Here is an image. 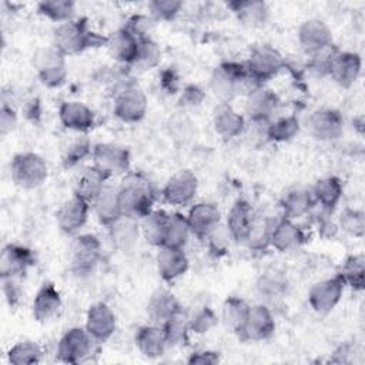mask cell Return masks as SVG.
<instances>
[{"label": "cell", "instance_id": "obj_38", "mask_svg": "<svg viewBox=\"0 0 365 365\" xmlns=\"http://www.w3.org/2000/svg\"><path fill=\"white\" fill-rule=\"evenodd\" d=\"M248 308L250 305L241 298H237V297L227 298L221 311V319L225 328H228L231 332H235L238 335L244 325Z\"/></svg>", "mask_w": 365, "mask_h": 365}, {"label": "cell", "instance_id": "obj_41", "mask_svg": "<svg viewBox=\"0 0 365 365\" xmlns=\"http://www.w3.org/2000/svg\"><path fill=\"white\" fill-rule=\"evenodd\" d=\"M164 334L168 345H184L188 342V331H190V318L181 309L174 317L163 324Z\"/></svg>", "mask_w": 365, "mask_h": 365}, {"label": "cell", "instance_id": "obj_17", "mask_svg": "<svg viewBox=\"0 0 365 365\" xmlns=\"http://www.w3.org/2000/svg\"><path fill=\"white\" fill-rule=\"evenodd\" d=\"M90 202L73 195L70 200L61 204L56 212V221L58 228L66 234H74L84 227L88 218Z\"/></svg>", "mask_w": 365, "mask_h": 365}, {"label": "cell", "instance_id": "obj_16", "mask_svg": "<svg viewBox=\"0 0 365 365\" xmlns=\"http://www.w3.org/2000/svg\"><path fill=\"white\" fill-rule=\"evenodd\" d=\"M86 329L94 341H107L115 331V315L113 309L104 302L93 304L87 311Z\"/></svg>", "mask_w": 365, "mask_h": 365}, {"label": "cell", "instance_id": "obj_50", "mask_svg": "<svg viewBox=\"0 0 365 365\" xmlns=\"http://www.w3.org/2000/svg\"><path fill=\"white\" fill-rule=\"evenodd\" d=\"M148 7L154 20H170L178 14L182 3L178 0H154Z\"/></svg>", "mask_w": 365, "mask_h": 365}, {"label": "cell", "instance_id": "obj_23", "mask_svg": "<svg viewBox=\"0 0 365 365\" xmlns=\"http://www.w3.org/2000/svg\"><path fill=\"white\" fill-rule=\"evenodd\" d=\"M58 117L61 124L76 133H86L94 127L96 117L90 107L80 101H66L60 106Z\"/></svg>", "mask_w": 365, "mask_h": 365}, {"label": "cell", "instance_id": "obj_54", "mask_svg": "<svg viewBox=\"0 0 365 365\" xmlns=\"http://www.w3.org/2000/svg\"><path fill=\"white\" fill-rule=\"evenodd\" d=\"M17 278L19 277L1 278L3 279V291H4V295H6L10 305L17 304V301L20 298V288H19V282L16 281Z\"/></svg>", "mask_w": 365, "mask_h": 365}, {"label": "cell", "instance_id": "obj_5", "mask_svg": "<svg viewBox=\"0 0 365 365\" xmlns=\"http://www.w3.org/2000/svg\"><path fill=\"white\" fill-rule=\"evenodd\" d=\"M13 181L21 188H36L41 185L48 174V168L43 157L36 153L16 154L10 165Z\"/></svg>", "mask_w": 365, "mask_h": 365}, {"label": "cell", "instance_id": "obj_18", "mask_svg": "<svg viewBox=\"0 0 365 365\" xmlns=\"http://www.w3.org/2000/svg\"><path fill=\"white\" fill-rule=\"evenodd\" d=\"M308 128L315 138L329 141L341 137L344 120L336 110L321 108L309 115Z\"/></svg>", "mask_w": 365, "mask_h": 365}, {"label": "cell", "instance_id": "obj_7", "mask_svg": "<svg viewBox=\"0 0 365 365\" xmlns=\"http://www.w3.org/2000/svg\"><path fill=\"white\" fill-rule=\"evenodd\" d=\"M113 111L121 121H140L147 111V97L144 91L131 83L120 84L114 93Z\"/></svg>", "mask_w": 365, "mask_h": 365}, {"label": "cell", "instance_id": "obj_9", "mask_svg": "<svg viewBox=\"0 0 365 365\" xmlns=\"http://www.w3.org/2000/svg\"><path fill=\"white\" fill-rule=\"evenodd\" d=\"M93 165L107 178L111 175L125 174L130 168L128 151L113 143H100L93 148Z\"/></svg>", "mask_w": 365, "mask_h": 365}, {"label": "cell", "instance_id": "obj_12", "mask_svg": "<svg viewBox=\"0 0 365 365\" xmlns=\"http://www.w3.org/2000/svg\"><path fill=\"white\" fill-rule=\"evenodd\" d=\"M275 329V321L269 311L262 304L252 305L248 308L244 325L238 336L244 341H264L268 339Z\"/></svg>", "mask_w": 365, "mask_h": 365}, {"label": "cell", "instance_id": "obj_46", "mask_svg": "<svg viewBox=\"0 0 365 365\" xmlns=\"http://www.w3.org/2000/svg\"><path fill=\"white\" fill-rule=\"evenodd\" d=\"M364 272H365V258L364 255H351L346 258L341 268L339 277L345 285H351L354 289L364 288Z\"/></svg>", "mask_w": 365, "mask_h": 365}, {"label": "cell", "instance_id": "obj_25", "mask_svg": "<svg viewBox=\"0 0 365 365\" xmlns=\"http://www.w3.org/2000/svg\"><path fill=\"white\" fill-rule=\"evenodd\" d=\"M107 177L97 170L94 165L81 168L73 180V195L91 202L100 194L103 187L107 184Z\"/></svg>", "mask_w": 365, "mask_h": 365}, {"label": "cell", "instance_id": "obj_21", "mask_svg": "<svg viewBox=\"0 0 365 365\" xmlns=\"http://www.w3.org/2000/svg\"><path fill=\"white\" fill-rule=\"evenodd\" d=\"M157 271L164 281H174L188 268V258L182 248L161 245L155 255Z\"/></svg>", "mask_w": 365, "mask_h": 365}, {"label": "cell", "instance_id": "obj_33", "mask_svg": "<svg viewBox=\"0 0 365 365\" xmlns=\"http://www.w3.org/2000/svg\"><path fill=\"white\" fill-rule=\"evenodd\" d=\"M140 234V224L138 220L121 215L117 221L110 225V237L113 244L120 251H131L133 247L137 244Z\"/></svg>", "mask_w": 365, "mask_h": 365}, {"label": "cell", "instance_id": "obj_36", "mask_svg": "<svg viewBox=\"0 0 365 365\" xmlns=\"http://www.w3.org/2000/svg\"><path fill=\"white\" fill-rule=\"evenodd\" d=\"M311 192L315 204H319L325 211H332L341 200L342 184L336 177H325L314 184Z\"/></svg>", "mask_w": 365, "mask_h": 365}, {"label": "cell", "instance_id": "obj_39", "mask_svg": "<svg viewBox=\"0 0 365 365\" xmlns=\"http://www.w3.org/2000/svg\"><path fill=\"white\" fill-rule=\"evenodd\" d=\"M190 234H191V231H190V225H188L185 215H182L180 212L168 214L164 245L182 248L187 244Z\"/></svg>", "mask_w": 365, "mask_h": 365}, {"label": "cell", "instance_id": "obj_44", "mask_svg": "<svg viewBox=\"0 0 365 365\" xmlns=\"http://www.w3.org/2000/svg\"><path fill=\"white\" fill-rule=\"evenodd\" d=\"M272 225H274L272 221L267 218L255 217L244 242H247V245L254 251L265 250L269 245Z\"/></svg>", "mask_w": 365, "mask_h": 365}, {"label": "cell", "instance_id": "obj_42", "mask_svg": "<svg viewBox=\"0 0 365 365\" xmlns=\"http://www.w3.org/2000/svg\"><path fill=\"white\" fill-rule=\"evenodd\" d=\"M160 60H161V50L158 44L150 37H147L140 40L138 51L131 66L135 67L137 70L145 71L157 67L160 64Z\"/></svg>", "mask_w": 365, "mask_h": 365}, {"label": "cell", "instance_id": "obj_49", "mask_svg": "<svg viewBox=\"0 0 365 365\" xmlns=\"http://www.w3.org/2000/svg\"><path fill=\"white\" fill-rule=\"evenodd\" d=\"M338 51V48H335L334 46H329L315 54H311L309 57V63H308V67L309 70L317 74V76H328V71H329V66H331V61L335 56V53Z\"/></svg>", "mask_w": 365, "mask_h": 365}, {"label": "cell", "instance_id": "obj_15", "mask_svg": "<svg viewBox=\"0 0 365 365\" xmlns=\"http://www.w3.org/2000/svg\"><path fill=\"white\" fill-rule=\"evenodd\" d=\"M298 40L302 50L311 56L332 46V33L322 20L309 19L301 24Z\"/></svg>", "mask_w": 365, "mask_h": 365}, {"label": "cell", "instance_id": "obj_27", "mask_svg": "<svg viewBox=\"0 0 365 365\" xmlns=\"http://www.w3.org/2000/svg\"><path fill=\"white\" fill-rule=\"evenodd\" d=\"M140 46V38H137L125 27L114 31L107 40V48L110 56L123 64L131 66Z\"/></svg>", "mask_w": 365, "mask_h": 365}, {"label": "cell", "instance_id": "obj_8", "mask_svg": "<svg viewBox=\"0 0 365 365\" xmlns=\"http://www.w3.org/2000/svg\"><path fill=\"white\" fill-rule=\"evenodd\" d=\"M94 338L86 328L74 327L63 334L57 345V356L66 364H80L88 359L93 352Z\"/></svg>", "mask_w": 365, "mask_h": 365}, {"label": "cell", "instance_id": "obj_3", "mask_svg": "<svg viewBox=\"0 0 365 365\" xmlns=\"http://www.w3.org/2000/svg\"><path fill=\"white\" fill-rule=\"evenodd\" d=\"M107 40L108 37L91 31L84 19L61 23L54 31V46L64 56H74L90 47L107 46Z\"/></svg>", "mask_w": 365, "mask_h": 365}, {"label": "cell", "instance_id": "obj_6", "mask_svg": "<svg viewBox=\"0 0 365 365\" xmlns=\"http://www.w3.org/2000/svg\"><path fill=\"white\" fill-rule=\"evenodd\" d=\"M101 257V245L96 235H77L70 247V268L77 277L90 275Z\"/></svg>", "mask_w": 365, "mask_h": 365}, {"label": "cell", "instance_id": "obj_34", "mask_svg": "<svg viewBox=\"0 0 365 365\" xmlns=\"http://www.w3.org/2000/svg\"><path fill=\"white\" fill-rule=\"evenodd\" d=\"M168 214L163 210H153L140 220V231L143 237L155 247L164 245Z\"/></svg>", "mask_w": 365, "mask_h": 365}, {"label": "cell", "instance_id": "obj_32", "mask_svg": "<svg viewBox=\"0 0 365 365\" xmlns=\"http://www.w3.org/2000/svg\"><path fill=\"white\" fill-rule=\"evenodd\" d=\"M93 205L100 222L110 227L114 221H117L121 217L118 202V187L106 184L93 201Z\"/></svg>", "mask_w": 365, "mask_h": 365}, {"label": "cell", "instance_id": "obj_19", "mask_svg": "<svg viewBox=\"0 0 365 365\" xmlns=\"http://www.w3.org/2000/svg\"><path fill=\"white\" fill-rule=\"evenodd\" d=\"M33 264L34 254L31 250L17 244H7L0 255V275L1 278L20 277Z\"/></svg>", "mask_w": 365, "mask_h": 365}, {"label": "cell", "instance_id": "obj_45", "mask_svg": "<svg viewBox=\"0 0 365 365\" xmlns=\"http://www.w3.org/2000/svg\"><path fill=\"white\" fill-rule=\"evenodd\" d=\"M38 11L54 21H70L73 20L76 4L71 0H47L37 4Z\"/></svg>", "mask_w": 365, "mask_h": 365}, {"label": "cell", "instance_id": "obj_43", "mask_svg": "<svg viewBox=\"0 0 365 365\" xmlns=\"http://www.w3.org/2000/svg\"><path fill=\"white\" fill-rule=\"evenodd\" d=\"M299 131V121L295 115L271 120L267 127V138L272 141H288Z\"/></svg>", "mask_w": 365, "mask_h": 365}, {"label": "cell", "instance_id": "obj_48", "mask_svg": "<svg viewBox=\"0 0 365 365\" xmlns=\"http://www.w3.org/2000/svg\"><path fill=\"white\" fill-rule=\"evenodd\" d=\"M339 222H341V228L344 231H346L348 234H351L354 237H362L364 235L365 218H364V212L362 211L346 208L341 214Z\"/></svg>", "mask_w": 365, "mask_h": 365}, {"label": "cell", "instance_id": "obj_4", "mask_svg": "<svg viewBox=\"0 0 365 365\" xmlns=\"http://www.w3.org/2000/svg\"><path fill=\"white\" fill-rule=\"evenodd\" d=\"M33 67L41 83L47 87H58L66 81V56L54 44L36 50L33 54Z\"/></svg>", "mask_w": 365, "mask_h": 365}, {"label": "cell", "instance_id": "obj_13", "mask_svg": "<svg viewBox=\"0 0 365 365\" xmlns=\"http://www.w3.org/2000/svg\"><path fill=\"white\" fill-rule=\"evenodd\" d=\"M187 221L191 234L198 240H207L220 227L221 212L212 202H198L190 208Z\"/></svg>", "mask_w": 365, "mask_h": 365}, {"label": "cell", "instance_id": "obj_11", "mask_svg": "<svg viewBox=\"0 0 365 365\" xmlns=\"http://www.w3.org/2000/svg\"><path fill=\"white\" fill-rule=\"evenodd\" d=\"M345 282L338 275L327 278L314 284L308 294V302L311 308L321 315L329 314L339 302L344 292Z\"/></svg>", "mask_w": 365, "mask_h": 365}, {"label": "cell", "instance_id": "obj_28", "mask_svg": "<svg viewBox=\"0 0 365 365\" xmlns=\"http://www.w3.org/2000/svg\"><path fill=\"white\" fill-rule=\"evenodd\" d=\"M247 97V113L251 121L269 123L272 114L277 111L279 103L278 97L271 90H267L262 86L255 88Z\"/></svg>", "mask_w": 365, "mask_h": 365}, {"label": "cell", "instance_id": "obj_31", "mask_svg": "<svg viewBox=\"0 0 365 365\" xmlns=\"http://www.w3.org/2000/svg\"><path fill=\"white\" fill-rule=\"evenodd\" d=\"M181 309L182 308L180 307V302L177 301V298L165 289H157L155 292H153L147 304L148 318L158 325H163L165 321H168Z\"/></svg>", "mask_w": 365, "mask_h": 365}, {"label": "cell", "instance_id": "obj_20", "mask_svg": "<svg viewBox=\"0 0 365 365\" xmlns=\"http://www.w3.org/2000/svg\"><path fill=\"white\" fill-rule=\"evenodd\" d=\"M304 242H305V232L292 220L282 217L279 221L274 222L271 230L269 245L274 247L277 251L288 252V251L297 250Z\"/></svg>", "mask_w": 365, "mask_h": 365}, {"label": "cell", "instance_id": "obj_56", "mask_svg": "<svg viewBox=\"0 0 365 365\" xmlns=\"http://www.w3.org/2000/svg\"><path fill=\"white\" fill-rule=\"evenodd\" d=\"M258 288L264 294L277 295L284 289V282H281L279 279L272 278V277H264V278H261V281L258 284Z\"/></svg>", "mask_w": 365, "mask_h": 365}, {"label": "cell", "instance_id": "obj_57", "mask_svg": "<svg viewBox=\"0 0 365 365\" xmlns=\"http://www.w3.org/2000/svg\"><path fill=\"white\" fill-rule=\"evenodd\" d=\"M204 98V93L197 86H188L182 93V101L185 104H200Z\"/></svg>", "mask_w": 365, "mask_h": 365}, {"label": "cell", "instance_id": "obj_22", "mask_svg": "<svg viewBox=\"0 0 365 365\" xmlns=\"http://www.w3.org/2000/svg\"><path fill=\"white\" fill-rule=\"evenodd\" d=\"M361 73V57L356 53L351 51H336L328 76H331L339 86L351 87Z\"/></svg>", "mask_w": 365, "mask_h": 365}, {"label": "cell", "instance_id": "obj_2", "mask_svg": "<svg viewBox=\"0 0 365 365\" xmlns=\"http://www.w3.org/2000/svg\"><path fill=\"white\" fill-rule=\"evenodd\" d=\"M261 86L262 84L248 73L245 64L232 61L220 64L212 71L210 80V87L221 103H228L238 94L248 96Z\"/></svg>", "mask_w": 365, "mask_h": 365}, {"label": "cell", "instance_id": "obj_55", "mask_svg": "<svg viewBox=\"0 0 365 365\" xmlns=\"http://www.w3.org/2000/svg\"><path fill=\"white\" fill-rule=\"evenodd\" d=\"M220 362V355L215 351H200L191 354L188 358V364H200V365H215Z\"/></svg>", "mask_w": 365, "mask_h": 365}, {"label": "cell", "instance_id": "obj_35", "mask_svg": "<svg viewBox=\"0 0 365 365\" xmlns=\"http://www.w3.org/2000/svg\"><path fill=\"white\" fill-rule=\"evenodd\" d=\"M315 204L311 190L305 188H295L288 191L282 200L281 207L284 211V218L295 220L305 215Z\"/></svg>", "mask_w": 365, "mask_h": 365}, {"label": "cell", "instance_id": "obj_14", "mask_svg": "<svg viewBox=\"0 0 365 365\" xmlns=\"http://www.w3.org/2000/svg\"><path fill=\"white\" fill-rule=\"evenodd\" d=\"M197 187V177L190 170H181L165 182L163 197L171 205H185L194 198Z\"/></svg>", "mask_w": 365, "mask_h": 365}, {"label": "cell", "instance_id": "obj_53", "mask_svg": "<svg viewBox=\"0 0 365 365\" xmlns=\"http://www.w3.org/2000/svg\"><path fill=\"white\" fill-rule=\"evenodd\" d=\"M16 125H17V115H16L14 110L7 103H3L1 108H0V133H1V135H6L10 131H13L16 128Z\"/></svg>", "mask_w": 365, "mask_h": 365}, {"label": "cell", "instance_id": "obj_30", "mask_svg": "<svg viewBox=\"0 0 365 365\" xmlns=\"http://www.w3.org/2000/svg\"><path fill=\"white\" fill-rule=\"evenodd\" d=\"M135 345L147 358L161 356L168 345L163 325L153 324L141 327L135 335Z\"/></svg>", "mask_w": 365, "mask_h": 365}, {"label": "cell", "instance_id": "obj_24", "mask_svg": "<svg viewBox=\"0 0 365 365\" xmlns=\"http://www.w3.org/2000/svg\"><path fill=\"white\" fill-rule=\"evenodd\" d=\"M61 308V297L51 282H44L34 295L31 312L36 321L47 322L53 319Z\"/></svg>", "mask_w": 365, "mask_h": 365}, {"label": "cell", "instance_id": "obj_10", "mask_svg": "<svg viewBox=\"0 0 365 365\" xmlns=\"http://www.w3.org/2000/svg\"><path fill=\"white\" fill-rule=\"evenodd\" d=\"M245 67L248 73L261 84L277 76L284 67L282 56L269 46H257L252 48Z\"/></svg>", "mask_w": 365, "mask_h": 365}, {"label": "cell", "instance_id": "obj_1", "mask_svg": "<svg viewBox=\"0 0 365 365\" xmlns=\"http://www.w3.org/2000/svg\"><path fill=\"white\" fill-rule=\"evenodd\" d=\"M155 201V190L143 174H127L118 187V202L121 215L141 220L150 211Z\"/></svg>", "mask_w": 365, "mask_h": 365}, {"label": "cell", "instance_id": "obj_47", "mask_svg": "<svg viewBox=\"0 0 365 365\" xmlns=\"http://www.w3.org/2000/svg\"><path fill=\"white\" fill-rule=\"evenodd\" d=\"M90 151H91L90 140L86 135H83V133H80V135L74 137L66 147L63 163L66 167H74L83 158H86L90 154Z\"/></svg>", "mask_w": 365, "mask_h": 365}, {"label": "cell", "instance_id": "obj_51", "mask_svg": "<svg viewBox=\"0 0 365 365\" xmlns=\"http://www.w3.org/2000/svg\"><path fill=\"white\" fill-rule=\"evenodd\" d=\"M215 324H217V317L214 311L208 307H204L190 318V331L195 334H205Z\"/></svg>", "mask_w": 365, "mask_h": 365}, {"label": "cell", "instance_id": "obj_26", "mask_svg": "<svg viewBox=\"0 0 365 365\" xmlns=\"http://www.w3.org/2000/svg\"><path fill=\"white\" fill-rule=\"evenodd\" d=\"M212 124L218 135L224 140L238 137L245 128L244 117L234 110L230 103H220L212 115Z\"/></svg>", "mask_w": 365, "mask_h": 365}, {"label": "cell", "instance_id": "obj_29", "mask_svg": "<svg viewBox=\"0 0 365 365\" xmlns=\"http://www.w3.org/2000/svg\"><path fill=\"white\" fill-rule=\"evenodd\" d=\"M255 215L245 200H237L227 215V231L235 241H245Z\"/></svg>", "mask_w": 365, "mask_h": 365}, {"label": "cell", "instance_id": "obj_52", "mask_svg": "<svg viewBox=\"0 0 365 365\" xmlns=\"http://www.w3.org/2000/svg\"><path fill=\"white\" fill-rule=\"evenodd\" d=\"M153 27V19H148L147 16H134L130 19L125 29L131 31L137 38H147L150 37L148 33Z\"/></svg>", "mask_w": 365, "mask_h": 365}, {"label": "cell", "instance_id": "obj_40", "mask_svg": "<svg viewBox=\"0 0 365 365\" xmlns=\"http://www.w3.org/2000/svg\"><path fill=\"white\" fill-rule=\"evenodd\" d=\"M11 365H33L38 364L43 358V349L33 341H19L7 352Z\"/></svg>", "mask_w": 365, "mask_h": 365}, {"label": "cell", "instance_id": "obj_37", "mask_svg": "<svg viewBox=\"0 0 365 365\" xmlns=\"http://www.w3.org/2000/svg\"><path fill=\"white\" fill-rule=\"evenodd\" d=\"M228 7L232 9L240 23L247 27H259L268 17V7L264 1H231Z\"/></svg>", "mask_w": 365, "mask_h": 365}]
</instances>
